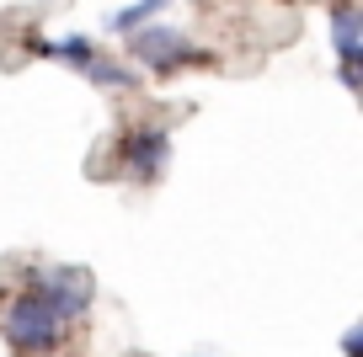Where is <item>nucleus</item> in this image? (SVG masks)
<instances>
[{"mask_svg": "<svg viewBox=\"0 0 363 357\" xmlns=\"http://www.w3.org/2000/svg\"><path fill=\"white\" fill-rule=\"evenodd\" d=\"M59 336H65V320H59L33 288H27L22 299H11V310H6V341H11L16 352H54Z\"/></svg>", "mask_w": 363, "mask_h": 357, "instance_id": "f257e3e1", "label": "nucleus"}, {"mask_svg": "<svg viewBox=\"0 0 363 357\" xmlns=\"http://www.w3.org/2000/svg\"><path fill=\"white\" fill-rule=\"evenodd\" d=\"M33 293L59 314V320H80L91 310V278L80 267H38Z\"/></svg>", "mask_w": 363, "mask_h": 357, "instance_id": "f03ea898", "label": "nucleus"}, {"mask_svg": "<svg viewBox=\"0 0 363 357\" xmlns=\"http://www.w3.org/2000/svg\"><path fill=\"white\" fill-rule=\"evenodd\" d=\"M166 160H171V134L160 123H145V128H134L128 134V144H123V171L134 181H155L160 171H166Z\"/></svg>", "mask_w": 363, "mask_h": 357, "instance_id": "7ed1b4c3", "label": "nucleus"}, {"mask_svg": "<svg viewBox=\"0 0 363 357\" xmlns=\"http://www.w3.org/2000/svg\"><path fill=\"white\" fill-rule=\"evenodd\" d=\"M134 59L139 64H150V69H177V64H187V59H203V54H193V43L177 33V27H134Z\"/></svg>", "mask_w": 363, "mask_h": 357, "instance_id": "20e7f679", "label": "nucleus"}, {"mask_svg": "<svg viewBox=\"0 0 363 357\" xmlns=\"http://www.w3.org/2000/svg\"><path fill=\"white\" fill-rule=\"evenodd\" d=\"M331 43H337L342 64H358L363 59V11L352 0H337V6H331Z\"/></svg>", "mask_w": 363, "mask_h": 357, "instance_id": "39448f33", "label": "nucleus"}, {"mask_svg": "<svg viewBox=\"0 0 363 357\" xmlns=\"http://www.w3.org/2000/svg\"><path fill=\"white\" fill-rule=\"evenodd\" d=\"M27 43H33V54H43V59H65V64H80V69L96 59V43H91V38H80V33L59 38V43H43V38H27Z\"/></svg>", "mask_w": 363, "mask_h": 357, "instance_id": "423d86ee", "label": "nucleus"}, {"mask_svg": "<svg viewBox=\"0 0 363 357\" xmlns=\"http://www.w3.org/2000/svg\"><path fill=\"white\" fill-rule=\"evenodd\" d=\"M160 11H166V0H139V6H128V11H113V16H107V27H118V33H134V27L155 22Z\"/></svg>", "mask_w": 363, "mask_h": 357, "instance_id": "0eeeda50", "label": "nucleus"}, {"mask_svg": "<svg viewBox=\"0 0 363 357\" xmlns=\"http://www.w3.org/2000/svg\"><path fill=\"white\" fill-rule=\"evenodd\" d=\"M86 75L96 80V86H134V69H123V64H113V59H91L86 64Z\"/></svg>", "mask_w": 363, "mask_h": 357, "instance_id": "6e6552de", "label": "nucleus"}, {"mask_svg": "<svg viewBox=\"0 0 363 357\" xmlns=\"http://www.w3.org/2000/svg\"><path fill=\"white\" fill-rule=\"evenodd\" d=\"M342 357H363V325H347V336H342Z\"/></svg>", "mask_w": 363, "mask_h": 357, "instance_id": "1a4fd4ad", "label": "nucleus"}]
</instances>
